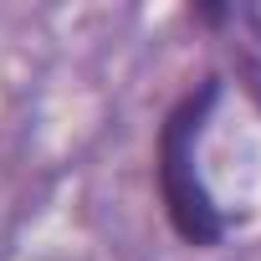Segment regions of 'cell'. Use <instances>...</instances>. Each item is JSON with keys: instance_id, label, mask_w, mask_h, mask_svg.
Listing matches in <instances>:
<instances>
[{"instance_id": "6da1fadb", "label": "cell", "mask_w": 261, "mask_h": 261, "mask_svg": "<svg viewBox=\"0 0 261 261\" xmlns=\"http://www.w3.org/2000/svg\"><path fill=\"white\" fill-rule=\"evenodd\" d=\"M215 97H220V82H205L200 92H190L169 113L164 134H159V195H164L174 230L190 246H215L225 236V215L215 210V200H210V190L200 185V169H195V139H200L205 113L215 108Z\"/></svg>"}]
</instances>
